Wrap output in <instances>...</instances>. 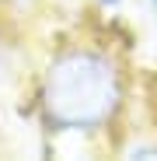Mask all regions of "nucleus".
Here are the masks:
<instances>
[{
	"label": "nucleus",
	"mask_w": 157,
	"mask_h": 161,
	"mask_svg": "<svg viewBox=\"0 0 157 161\" xmlns=\"http://www.w3.org/2000/svg\"><path fill=\"white\" fill-rule=\"evenodd\" d=\"M133 105V74L126 49L112 39H70L49 49L35 74L32 119L45 137V154L60 140L98 144L122 133Z\"/></svg>",
	"instance_id": "nucleus-1"
},
{
	"label": "nucleus",
	"mask_w": 157,
	"mask_h": 161,
	"mask_svg": "<svg viewBox=\"0 0 157 161\" xmlns=\"http://www.w3.org/2000/svg\"><path fill=\"white\" fill-rule=\"evenodd\" d=\"M143 7H147V14L154 18V25H157V0H143Z\"/></svg>",
	"instance_id": "nucleus-4"
},
{
	"label": "nucleus",
	"mask_w": 157,
	"mask_h": 161,
	"mask_svg": "<svg viewBox=\"0 0 157 161\" xmlns=\"http://www.w3.org/2000/svg\"><path fill=\"white\" fill-rule=\"evenodd\" d=\"M4 4H7V0H0V11H4Z\"/></svg>",
	"instance_id": "nucleus-5"
},
{
	"label": "nucleus",
	"mask_w": 157,
	"mask_h": 161,
	"mask_svg": "<svg viewBox=\"0 0 157 161\" xmlns=\"http://www.w3.org/2000/svg\"><path fill=\"white\" fill-rule=\"evenodd\" d=\"M122 158H147V161H157V137H136L133 140H119L115 147Z\"/></svg>",
	"instance_id": "nucleus-2"
},
{
	"label": "nucleus",
	"mask_w": 157,
	"mask_h": 161,
	"mask_svg": "<svg viewBox=\"0 0 157 161\" xmlns=\"http://www.w3.org/2000/svg\"><path fill=\"white\" fill-rule=\"evenodd\" d=\"M126 4H129V0H94L98 14H122V11H126Z\"/></svg>",
	"instance_id": "nucleus-3"
}]
</instances>
